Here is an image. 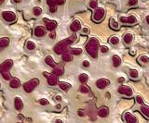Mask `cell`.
<instances>
[{
    "label": "cell",
    "mask_w": 149,
    "mask_h": 123,
    "mask_svg": "<svg viewBox=\"0 0 149 123\" xmlns=\"http://www.w3.org/2000/svg\"><path fill=\"white\" fill-rule=\"evenodd\" d=\"M83 67L84 68H89V66H90V63H89V61H88V60H84L82 63Z\"/></svg>",
    "instance_id": "cell-43"
},
{
    "label": "cell",
    "mask_w": 149,
    "mask_h": 123,
    "mask_svg": "<svg viewBox=\"0 0 149 123\" xmlns=\"http://www.w3.org/2000/svg\"><path fill=\"white\" fill-rule=\"evenodd\" d=\"M12 65H13V62L12 60H7V61H5L4 63L0 65V72L1 73H3V72H7L10 69V68L12 67Z\"/></svg>",
    "instance_id": "cell-8"
},
{
    "label": "cell",
    "mask_w": 149,
    "mask_h": 123,
    "mask_svg": "<svg viewBox=\"0 0 149 123\" xmlns=\"http://www.w3.org/2000/svg\"><path fill=\"white\" fill-rule=\"evenodd\" d=\"M109 43L113 45H117L119 44V38L116 35H113L110 37Z\"/></svg>",
    "instance_id": "cell-25"
},
{
    "label": "cell",
    "mask_w": 149,
    "mask_h": 123,
    "mask_svg": "<svg viewBox=\"0 0 149 123\" xmlns=\"http://www.w3.org/2000/svg\"><path fill=\"white\" fill-rule=\"evenodd\" d=\"M117 81H118L119 83H123V82L125 81V78H124V77H119L118 79H117Z\"/></svg>",
    "instance_id": "cell-46"
},
{
    "label": "cell",
    "mask_w": 149,
    "mask_h": 123,
    "mask_svg": "<svg viewBox=\"0 0 149 123\" xmlns=\"http://www.w3.org/2000/svg\"><path fill=\"white\" fill-rule=\"evenodd\" d=\"M89 7L92 9H96L98 7V1L97 0H90L89 2Z\"/></svg>",
    "instance_id": "cell-32"
},
{
    "label": "cell",
    "mask_w": 149,
    "mask_h": 123,
    "mask_svg": "<svg viewBox=\"0 0 149 123\" xmlns=\"http://www.w3.org/2000/svg\"><path fill=\"white\" fill-rule=\"evenodd\" d=\"M139 62L142 64H148L149 63V57L145 55H142L139 57Z\"/></svg>",
    "instance_id": "cell-27"
},
{
    "label": "cell",
    "mask_w": 149,
    "mask_h": 123,
    "mask_svg": "<svg viewBox=\"0 0 149 123\" xmlns=\"http://www.w3.org/2000/svg\"><path fill=\"white\" fill-rule=\"evenodd\" d=\"M2 74V77L6 80V81H10V79H11V76H10V74L9 73V71H7V72H3V73H1Z\"/></svg>",
    "instance_id": "cell-38"
},
{
    "label": "cell",
    "mask_w": 149,
    "mask_h": 123,
    "mask_svg": "<svg viewBox=\"0 0 149 123\" xmlns=\"http://www.w3.org/2000/svg\"><path fill=\"white\" fill-rule=\"evenodd\" d=\"M146 21H147V23H148V25H149V16L146 17Z\"/></svg>",
    "instance_id": "cell-57"
},
{
    "label": "cell",
    "mask_w": 149,
    "mask_h": 123,
    "mask_svg": "<svg viewBox=\"0 0 149 123\" xmlns=\"http://www.w3.org/2000/svg\"><path fill=\"white\" fill-rule=\"evenodd\" d=\"M123 118L127 123H137L138 122V119L136 118L132 113H130L129 111H127L123 114Z\"/></svg>",
    "instance_id": "cell-7"
},
{
    "label": "cell",
    "mask_w": 149,
    "mask_h": 123,
    "mask_svg": "<svg viewBox=\"0 0 149 123\" xmlns=\"http://www.w3.org/2000/svg\"><path fill=\"white\" fill-rule=\"evenodd\" d=\"M105 16V10L103 9V7H97L95 12L93 14L92 19L94 21L96 22H100L101 20H103V19Z\"/></svg>",
    "instance_id": "cell-4"
},
{
    "label": "cell",
    "mask_w": 149,
    "mask_h": 123,
    "mask_svg": "<svg viewBox=\"0 0 149 123\" xmlns=\"http://www.w3.org/2000/svg\"><path fill=\"white\" fill-rule=\"evenodd\" d=\"M2 16H3L4 19L7 20L9 22H12L16 19V15L13 12H10V11H5L2 13Z\"/></svg>",
    "instance_id": "cell-9"
},
{
    "label": "cell",
    "mask_w": 149,
    "mask_h": 123,
    "mask_svg": "<svg viewBox=\"0 0 149 123\" xmlns=\"http://www.w3.org/2000/svg\"><path fill=\"white\" fill-rule=\"evenodd\" d=\"M108 50H109V48H108L106 45H102V46H101V52L103 53V54H104V53H107Z\"/></svg>",
    "instance_id": "cell-39"
},
{
    "label": "cell",
    "mask_w": 149,
    "mask_h": 123,
    "mask_svg": "<svg viewBox=\"0 0 149 123\" xmlns=\"http://www.w3.org/2000/svg\"><path fill=\"white\" fill-rule=\"evenodd\" d=\"M20 81L17 79V78H12L10 79V86L11 88H18L20 86Z\"/></svg>",
    "instance_id": "cell-20"
},
{
    "label": "cell",
    "mask_w": 149,
    "mask_h": 123,
    "mask_svg": "<svg viewBox=\"0 0 149 123\" xmlns=\"http://www.w3.org/2000/svg\"><path fill=\"white\" fill-rule=\"evenodd\" d=\"M26 48L28 50H34V49L36 48V45H35V43L32 42V41H28L26 43Z\"/></svg>",
    "instance_id": "cell-33"
},
{
    "label": "cell",
    "mask_w": 149,
    "mask_h": 123,
    "mask_svg": "<svg viewBox=\"0 0 149 123\" xmlns=\"http://www.w3.org/2000/svg\"><path fill=\"white\" fill-rule=\"evenodd\" d=\"M43 75L45 76L46 78H48V77H50V73H48V72H43Z\"/></svg>",
    "instance_id": "cell-54"
},
{
    "label": "cell",
    "mask_w": 149,
    "mask_h": 123,
    "mask_svg": "<svg viewBox=\"0 0 149 123\" xmlns=\"http://www.w3.org/2000/svg\"><path fill=\"white\" fill-rule=\"evenodd\" d=\"M77 114H78V115H79V116H81V117H83L84 116V115H85V113H84V111H83V110H78V112H77Z\"/></svg>",
    "instance_id": "cell-48"
},
{
    "label": "cell",
    "mask_w": 149,
    "mask_h": 123,
    "mask_svg": "<svg viewBox=\"0 0 149 123\" xmlns=\"http://www.w3.org/2000/svg\"><path fill=\"white\" fill-rule=\"evenodd\" d=\"M129 55L130 56H135L136 55V50L134 48H131L129 50Z\"/></svg>",
    "instance_id": "cell-45"
},
{
    "label": "cell",
    "mask_w": 149,
    "mask_h": 123,
    "mask_svg": "<svg viewBox=\"0 0 149 123\" xmlns=\"http://www.w3.org/2000/svg\"><path fill=\"white\" fill-rule=\"evenodd\" d=\"M14 107H15L16 110H19V111L23 109V103L20 97H15V99H14Z\"/></svg>",
    "instance_id": "cell-14"
},
{
    "label": "cell",
    "mask_w": 149,
    "mask_h": 123,
    "mask_svg": "<svg viewBox=\"0 0 149 123\" xmlns=\"http://www.w3.org/2000/svg\"><path fill=\"white\" fill-rule=\"evenodd\" d=\"M55 123H63V121L62 120H60V119H57V120H55Z\"/></svg>",
    "instance_id": "cell-52"
},
{
    "label": "cell",
    "mask_w": 149,
    "mask_h": 123,
    "mask_svg": "<svg viewBox=\"0 0 149 123\" xmlns=\"http://www.w3.org/2000/svg\"><path fill=\"white\" fill-rule=\"evenodd\" d=\"M50 37L51 39H54V38H55V33H54V32H52V33H50Z\"/></svg>",
    "instance_id": "cell-53"
},
{
    "label": "cell",
    "mask_w": 149,
    "mask_h": 123,
    "mask_svg": "<svg viewBox=\"0 0 149 123\" xmlns=\"http://www.w3.org/2000/svg\"><path fill=\"white\" fill-rule=\"evenodd\" d=\"M120 22L124 23V24L133 25L138 22V19L134 15H129V17H120Z\"/></svg>",
    "instance_id": "cell-5"
},
{
    "label": "cell",
    "mask_w": 149,
    "mask_h": 123,
    "mask_svg": "<svg viewBox=\"0 0 149 123\" xmlns=\"http://www.w3.org/2000/svg\"><path fill=\"white\" fill-rule=\"evenodd\" d=\"M109 84H110V81L107 80V79H104V78L99 79V80L96 81V86L99 88V89H102V90L107 87Z\"/></svg>",
    "instance_id": "cell-10"
},
{
    "label": "cell",
    "mask_w": 149,
    "mask_h": 123,
    "mask_svg": "<svg viewBox=\"0 0 149 123\" xmlns=\"http://www.w3.org/2000/svg\"><path fill=\"white\" fill-rule=\"evenodd\" d=\"M55 100L58 101V102H61L62 101V97L60 96V95H57V96H55Z\"/></svg>",
    "instance_id": "cell-50"
},
{
    "label": "cell",
    "mask_w": 149,
    "mask_h": 123,
    "mask_svg": "<svg viewBox=\"0 0 149 123\" xmlns=\"http://www.w3.org/2000/svg\"><path fill=\"white\" fill-rule=\"evenodd\" d=\"M57 27V22L54 21V20H50V21H48L47 22V30L48 31H53Z\"/></svg>",
    "instance_id": "cell-22"
},
{
    "label": "cell",
    "mask_w": 149,
    "mask_h": 123,
    "mask_svg": "<svg viewBox=\"0 0 149 123\" xmlns=\"http://www.w3.org/2000/svg\"><path fill=\"white\" fill-rule=\"evenodd\" d=\"M50 11L51 13H54L57 11V6L56 5H52V6H50Z\"/></svg>",
    "instance_id": "cell-42"
},
{
    "label": "cell",
    "mask_w": 149,
    "mask_h": 123,
    "mask_svg": "<svg viewBox=\"0 0 149 123\" xmlns=\"http://www.w3.org/2000/svg\"><path fill=\"white\" fill-rule=\"evenodd\" d=\"M60 88L63 91H68L71 88V84L67 83V82H60L59 83Z\"/></svg>",
    "instance_id": "cell-29"
},
{
    "label": "cell",
    "mask_w": 149,
    "mask_h": 123,
    "mask_svg": "<svg viewBox=\"0 0 149 123\" xmlns=\"http://www.w3.org/2000/svg\"><path fill=\"white\" fill-rule=\"evenodd\" d=\"M54 3H55V5H63V4L65 3V0H55Z\"/></svg>",
    "instance_id": "cell-44"
},
{
    "label": "cell",
    "mask_w": 149,
    "mask_h": 123,
    "mask_svg": "<svg viewBox=\"0 0 149 123\" xmlns=\"http://www.w3.org/2000/svg\"><path fill=\"white\" fill-rule=\"evenodd\" d=\"M45 62H46V64L49 65L50 67H52V68H55V67H56V63L54 62L52 57H50V56H48V57L45 58Z\"/></svg>",
    "instance_id": "cell-21"
},
{
    "label": "cell",
    "mask_w": 149,
    "mask_h": 123,
    "mask_svg": "<svg viewBox=\"0 0 149 123\" xmlns=\"http://www.w3.org/2000/svg\"><path fill=\"white\" fill-rule=\"evenodd\" d=\"M56 107V109H57V110H60L61 108H62V106H61V104H57L56 107Z\"/></svg>",
    "instance_id": "cell-51"
},
{
    "label": "cell",
    "mask_w": 149,
    "mask_h": 123,
    "mask_svg": "<svg viewBox=\"0 0 149 123\" xmlns=\"http://www.w3.org/2000/svg\"><path fill=\"white\" fill-rule=\"evenodd\" d=\"M33 12H34V14H35V16H39V15H41V13H42V10H41L40 7L37 6V7L34 8Z\"/></svg>",
    "instance_id": "cell-37"
},
{
    "label": "cell",
    "mask_w": 149,
    "mask_h": 123,
    "mask_svg": "<svg viewBox=\"0 0 149 123\" xmlns=\"http://www.w3.org/2000/svg\"><path fill=\"white\" fill-rule=\"evenodd\" d=\"M129 77L131 80H134V81H137V80H139V71L135 69V68H131V69H129Z\"/></svg>",
    "instance_id": "cell-12"
},
{
    "label": "cell",
    "mask_w": 149,
    "mask_h": 123,
    "mask_svg": "<svg viewBox=\"0 0 149 123\" xmlns=\"http://www.w3.org/2000/svg\"><path fill=\"white\" fill-rule=\"evenodd\" d=\"M0 87H1V84H0Z\"/></svg>",
    "instance_id": "cell-58"
},
{
    "label": "cell",
    "mask_w": 149,
    "mask_h": 123,
    "mask_svg": "<svg viewBox=\"0 0 149 123\" xmlns=\"http://www.w3.org/2000/svg\"><path fill=\"white\" fill-rule=\"evenodd\" d=\"M34 33L37 37H42L46 34V30L44 27L42 26H37L35 28V31H34Z\"/></svg>",
    "instance_id": "cell-11"
},
{
    "label": "cell",
    "mask_w": 149,
    "mask_h": 123,
    "mask_svg": "<svg viewBox=\"0 0 149 123\" xmlns=\"http://www.w3.org/2000/svg\"><path fill=\"white\" fill-rule=\"evenodd\" d=\"M140 110L143 116L149 119V107L148 106H145V105H142L141 107H140Z\"/></svg>",
    "instance_id": "cell-18"
},
{
    "label": "cell",
    "mask_w": 149,
    "mask_h": 123,
    "mask_svg": "<svg viewBox=\"0 0 149 123\" xmlns=\"http://www.w3.org/2000/svg\"><path fill=\"white\" fill-rule=\"evenodd\" d=\"M76 34H74V35H72L68 39H65V40H64V42H65V44H66L67 45H72V44L76 41Z\"/></svg>",
    "instance_id": "cell-31"
},
{
    "label": "cell",
    "mask_w": 149,
    "mask_h": 123,
    "mask_svg": "<svg viewBox=\"0 0 149 123\" xmlns=\"http://www.w3.org/2000/svg\"><path fill=\"white\" fill-rule=\"evenodd\" d=\"M54 51L57 54H63L67 52V45L65 44L64 41H62L60 42L59 44H57L55 46H54Z\"/></svg>",
    "instance_id": "cell-6"
},
{
    "label": "cell",
    "mask_w": 149,
    "mask_h": 123,
    "mask_svg": "<svg viewBox=\"0 0 149 123\" xmlns=\"http://www.w3.org/2000/svg\"><path fill=\"white\" fill-rule=\"evenodd\" d=\"M63 68H61V67H55L54 68V70H53V74L57 76V77H59L61 75H63Z\"/></svg>",
    "instance_id": "cell-26"
},
{
    "label": "cell",
    "mask_w": 149,
    "mask_h": 123,
    "mask_svg": "<svg viewBox=\"0 0 149 123\" xmlns=\"http://www.w3.org/2000/svg\"><path fill=\"white\" fill-rule=\"evenodd\" d=\"M112 60H113V66L115 67V68H117L119 67L120 65H121V58L119 57L118 55H114L112 57Z\"/></svg>",
    "instance_id": "cell-15"
},
{
    "label": "cell",
    "mask_w": 149,
    "mask_h": 123,
    "mask_svg": "<svg viewBox=\"0 0 149 123\" xmlns=\"http://www.w3.org/2000/svg\"><path fill=\"white\" fill-rule=\"evenodd\" d=\"M39 104L41 105V106H47V105L49 104V101L47 100V99H44V98H42V99H40V100H39Z\"/></svg>",
    "instance_id": "cell-41"
},
{
    "label": "cell",
    "mask_w": 149,
    "mask_h": 123,
    "mask_svg": "<svg viewBox=\"0 0 149 123\" xmlns=\"http://www.w3.org/2000/svg\"><path fill=\"white\" fill-rule=\"evenodd\" d=\"M79 91L81 92V93H83V94H88V93H89V88L88 87V86H86V85H82L81 87H80Z\"/></svg>",
    "instance_id": "cell-36"
},
{
    "label": "cell",
    "mask_w": 149,
    "mask_h": 123,
    "mask_svg": "<svg viewBox=\"0 0 149 123\" xmlns=\"http://www.w3.org/2000/svg\"><path fill=\"white\" fill-rule=\"evenodd\" d=\"M18 118H19V119H20V120H23V115H19V116H18Z\"/></svg>",
    "instance_id": "cell-55"
},
{
    "label": "cell",
    "mask_w": 149,
    "mask_h": 123,
    "mask_svg": "<svg viewBox=\"0 0 149 123\" xmlns=\"http://www.w3.org/2000/svg\"><path fill=\"white\" fill-rule=\"evenodd\" d=\"M138 4V0H129V6H134Z\"/></svg>",
    "instance_id": "cell-40"
},
{
    "label": "cell",
    "mask_w": 149,
    "mask_h": 123,
    "mask_svg": "<svg viewBox=\"0 0 149 123\" xmlns=\"http://www.w3.org/2000/svg\"><path fill=\"white\" fill-rule=\"evenodd\" d=\"M71 53H72V55L78 56L82 53V49L81 48H72L71 49Z\"/></svg>",
    "instance_id": "cell-35"
},
{
    "label": "cell",
    "mask_w": 149,
    "mask_h": 123,
    "mask_svg": "<svg viewBox=\"0 0 149 123\" xmlns=\"http://www.w3.org/2000/svg\"><path fill=\"white\" fill-rule=\"evenodd\" d=\"M135 100H136V103L141 105V106H142V105H144V100H143L142 96H141V95H136Z\"/></svg>",
    "instance_id": "cell-34"
},
{
    "label": "cell",
    "mask_w": 149,
    "mask_h": 123,
    "mask_svg": "<svg viewBox=\"0 0 149 123\" xmlns=\"http://www.w3.org/2000/svg\"><path fill=\"white\" fill-rule=\"evenodd\" d=\"M78 79H79L80 82L85 83V82H87V81H88V80H89V76H88V74H86V73H82V74L79 75Z\"/></svg>",
    "instance_id": "cell-30"
},
{
    "label": "cell",
    "mask_w": 149,
    "mask_h": 123,
    "mask_svg": "<svg viewBox=\"0 0 149 123\" xmlns=\"http://www.w3.org/2000/svg\"><path fill=\"white\" fill-rule=\"evenodd\" d=\"M10 44V40L8 37H3V38L0 39V47H7Z\"/></svg>",
    "instance_id": "cell-24"
},
{
    "label": "cell",
    "mask_w": 149,
    "mask_h": 123,
    "mask_svg": "<svg viewBox=\"0 0 149 123\" xmlns=\"http://www.w3.org/2000/svg\"><path fill=\"white\" fill-rule=\"evenodd\" d=\"M98 115L102 118H105L109 115V108L107 107H102L98 110Z\"/></svg>",
    "instance_id": "cell-13"
},
{
    "label": "cell",
    "mask_w": 149,
    "mask_h": 123,
    "mask_svg": "<svg viewBox=\"0 0 149 123\" xmlns=\"http://www.w3.org/2000/svg\"><path fill=\"white\" fill-rule=\"evenodd\" d=\"M70 28L71 30L73 31V32H77V31H79L81 29V24H80L79 20H75L71 26H70Z\"/></svg>",
    "instance_id": "cell-17"
},
{
    "label": "cell",
    "mask_w": 149,
    "mask_h": 123,
    "mask_svg": "<svg viewBox=\"0 0 149 123\" xmlns=\"http://www.w3.org/2000/svg\"><path fill=\"white\" fill-rule=\"evenodd\" d=\"M53 1H55V0H53ZM54 4H55V3H54Z\"/></svg>",
    "instance_id": "cell-59"
},
{
    "label": "cell",
    "mask_w": 149,
    "mask_h": 123,
    "mask_svg": "<svg viewBox=\"0 0 149 123\" xmlns=\"http://www.w3.org/2000/svg\"><path fill=\"white\" fill-rule=\"evenodd\" d=\"M82 32L84 33V34H87V33H89V29H88V28H84V29L82 30Z\"/></svg>",
    "instance_id": "cell-49"
},
{
    "label": "cell",
    "mask_w": 149,
    "mask_h": 123,
    "mask_svg": "<svg viewBox=\"0 0 149 123\" xmlns=\"http://www.w3.org/2000/svg\"><path fill=\"white\" fill-rule=\"evenodd\" d=\"M38 84H39L38 79H33V80H31L30 81L23 84V89H24V91L26 93H31Z\"/></svg>",
    "instance_id": "cell-3"
},
{
    "label": "cell",
    "mask_w": 149,
    "mask_h": 123,
    "mask_svg": "<svg viewBox=\"0 0 149 123\" xmlns=\"http://www.w3.org/2000/svg\"><path fill=\"white\" fill-rule=\"evenodd\" d=\"M57 76H55L54 74H50V77H48V83L50 84V85H56L57 84Z\"/></svg>",
    "instance_id": "cell-19"
},
{
    "label": "cell",
    "mask_w": 149,
    "mask_h": 123,
    "mask_svg": "<svg viewBox=\"0 0 149 123\" xmlns=\"http://www.w3.org/2000/svg\"><path fill=\"white\" fill-rule=\"evenodd\" d=\"M21 1H22V0H14L15 3H21Z\"/></svg>",
    "instance_id": "cell-56"
},
{
    "label": "cell",
    "mask_w": 149,
    "mask_h": 123,
    "mask_svg": "<svg viewBox=\"0 0 149 123\" xmlns=\"http://www.w3.org/2000/svg\"><path fill=\"white\" fill-rule=\"evenodd\" d=\"M47 4H48L49 6H52V5H55L53 0H47Z\"/></svg>",
    "instance_id": "cell-47"
},
{
    "label": "cell",
    "mask_w": 149,
    "mask_h": 123,
    "mask_svg": "<svg viewBox=\"0 0 149 123\" xmlns=\"http://www.w3.org/2000/svg\"><path fill=\"white\" fill-rule=\"evenodd\" d=\"M63 59L65 62H69L73 59V57H72V55L70 54L69 52H65V53H63Z\"/></svg>",
    "instance_id": "cell-28"
},
{
    "label": "cell",
    "mask_w": 149,
    "mask_h": 123,
    "mask_svg": "<svg viewBox=\"0 0 149 123\" xmlns=\"http://www.w3.org/2000/svg\"><path fill=\"white\" fill-rule=\"evenodd\" d=\"M110 27L115 31H117L119 29V24L115 19H110Z\"/></svg>",
    "instance_id": "cell-23"
},
{
    "label": "cell",
    "mask_w": 149,
    "mask_h": 123,
    "mask_svg": "<svg viewBox=\"0 0 149 123\" xmlns=\"http://www.w3.org/2000/svg\"><path fill=\"white\" fill-rule=\"evenodd\" d=\"M133 38H134V36H133V34L132 33H130V32L126 33V34L124 35V37H123V39H124V42H125L126 45H130L133 41Z\"/></svg>",
    "instance_id": "cell-16"
},
{
    "label": "cell",
    "mask_w": 149,
    "mask_h": 123,
    "mask_svg": "<svg viewBox=\"0 0 149 123\" xmlns=\"http://www.w3.org/2000/svg\"><path fill=\"white\" fill-rule=\"evenodd\" d=\"M98 48H99V41L96 38L89 39L86 45V49L89 56H91L93 58H96L98 57Z\"/></svg>",
    "instance_id": "cell-1"
},
{
    "label": "cell",
    "mask_w": 149,
    "mask_h": 123,
    "mask_svg": "<svg viewBox=\"0 0 149 123\" xmlns=\"http://www.w3.org/2000/svg\"><path fill=\"white\" fill-rule=\"evenodd\" d=\"M117 92L120 94L125 95L127 97H131L133 95V90L129 85H120L117 89Z\"/></svg>",
    "instance_id": "cell-2"
}]
</instances>
